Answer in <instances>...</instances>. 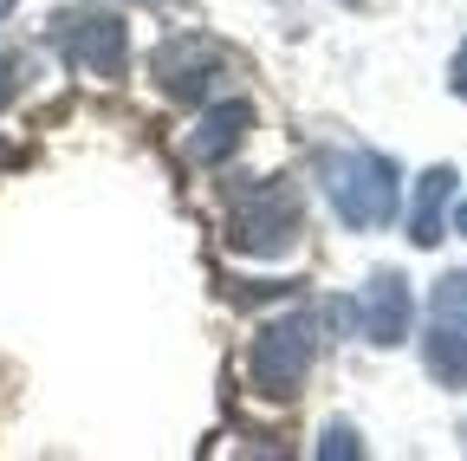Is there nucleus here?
<instances>
[{
    "label": "nucleus",
    "mask_w": 467,
    "mask_h": 461,
    "mask_svg": "<svg viewBox=\"0 0 467 461\" xmlns=\"http://www.w3.org/2000/svg\"><path fill=\"white\" fill-rule=\"evenodd\" d=\"M299 227H306V202L285 176H260L234 195L227 208V247L234 254H254V260H279L299 247Z\"/></svg>",
    "instance_id": "obj_1"
},
{
    "label": "nucleus",
    "mask_w": 467,
    "mask_h": 461,
    "mask_svg": "<svg viewBox=\"0 0 467 461\" xmlns=\"http://www.w3.org/2000/svg\"><path fill=\"white\" fill-rule=\"evenodd\" d=\"M318 183H325L337 221L358 227V235H370V227H383L396 215V162L377 150H325Z\"/></svg>",
    "instance_id": "obj_2"
},
{
    "label": "nucleus",
    "mask_w": 467,
    "mask_h": 461,
    "mask_svg": "<svg viewBox=\"0 0 467 461\" xmlns=\"http://www.w3.org/2000/svg\"><path fill=\"white\" fill-rule=\"evenodd\" d=\"M46 39L58 46V59L91 72V79H117L130 66V33L110 7H66L46 20Z\"/></svg>",
    "instance_id": "obj_3"
},
{
    "label": "nucleus",
    "mask_w": 467,
    "mask_h": 461,
    "mask_svg": "<svg viewBox=\"0 0 467 461\" xmlns=\"http://www.w3.org/2000/svg\"><path fill=\"white\" fill-rule=\"evenodd\" d=\"M312 331H318V312L312 319H273V325H260L254 351H247V371H254L260 396H273V403L299 396V383L312 371V344H318Z\"/></svg>",
    "instance_id": "obj_4"
},
{
    "label": "nucleus",
    "mask_w": 467,
    "mask_h": 461,
    "mask_svg": "<svg viewBox=\"0 0 467 461\" xmlns=\"http://www.w3.org/2000/svg\"><path fill=\"white\" fill-rule=\"evenodd\" d=\"M221 72H227V52L208 39V33H182V39H169L156 46V85L169 98H182V104H202L221 91Z\"/></svg>",
    "instance_id": "obj_5"
},
{
    "label": "nucleus",
    "mask_w": 467,
    "mask_h": 461,
    "mask_svg": "<svg viewBox=\"0 0 467 461\" xmlns=\"http://www.w3.org/2000/svg\"><path fill=\"white\" fill-rule=\"evenodd\" d=\"M358 331L370 338V344H402L409 338V319H416V299H409V279L402 273H370L364 279V293H358Z\"/></svg>",
    "instance_id": "obj_6"
},
{
    "label": "nucleus",
    "mask_w": 467,
    "mask_h": 461,
    "mask_svg": "<svg viewBox=\"0 0 467 461\" xmlns=\"http://www.w3.org/2000/svg\"><path fill=\"white\" fill-rule=\"evenodd\" d=\"M247 131H254V104L227 98V104H214L208 118L182 137V156H189V162H227L234 150L247 143Z\"/></svg>",
    "instance_id": "obj_7"
},
{
    "label": "nucleus",
    "mask_w": 467,
    "mask_h": 461,
    "mask_svg": "<svg viewBox=\"0 0 467 461\" xmlns=\"http://www.w3.org/2000/svg\"><path fill=\"white\" fill-rule=\"evenodd\" d=\"M448 202H454V169L435 162L429 176L416 183V208H409V241H416V247H435V241H441V215H448Z\"/></svg>",
    "instance_id": "obj_8"
},
{
    "label": "nucleus",
    "mask_w": 467,
    "mask_h": 461,
    "mask_svg": "<svg viewBox=\"0 0 467 461\" xmlns=\"http://www.w3.org/2000/svg\"><path fill=\"white\" fill-rule=\"evenodd\" d=\"M422 364H429V377L441 390H467V331L435 319V331L422 338Z\"/></svg>",
    "instance_id": "obj_9"
},
{
    "label": "nucleus",
    "mask_w": 467,
    "mask_h": 461,
    "mask_svg": "<svg viewBox=\"0 0 467 461\" xmlns=\"http://www.w3.org/2000/svg\"><path fill=\"white\" fill-rule=\"evenodd\" d=\"M435 319L467 331V273H448V279H435Z\"/></svg>",
    "instance_id": "obj_10"
},
{
    "label": "nucleus",
    "mask_w": 467,
    "mask_h": 461,
    "mask_svg": "<svg viewBox=\"0 0 467 461\" xmlns=\"http://www.w3.org/2000/svg\"><path fill=\"white\" fill-rule=\"evenodd\" d=\"M318 455H325V461H358L364 442H358V429H350V423H331V429L318 435Z\"/></svg>",
    "instance_id": "obj_11"
},
{
    "label": "nucleus",
    "mask_w": 467,
    "mask_h": 461,
    "mask_svg": "<svg viewBox=\"0 0 467 461\" xmlns=\"http://www.w3.org/2000/svg\"><path fill=\"white\" fill-rule=\"evenodd\" d=\"M448 85H454V98H467V39H461V52H454V66H448Z\"/></svg>",
    "instance_id": "obj_12"
},
{
    "label": "nucleus",
    "mask_w": 467,
    "mask_h": 461,
    "mask_svg": "<svg viewBox=\"0 0 467 461\" xmlns=\"http://www.w3.org/2000/svg\"><path fill=\"white\" fill-rule=\"evenodd\" d=\"M20 85H14V59H7V52H0V110H7V98H14Z\"/></svg>",
    "instance_id": "obj_13"
},
{
    "label": "nucleus",
    "mask_w": 467,
    "mask_h": 461,
    "mask_svg": "<svg viewBox=\"0 0 467 461\" xmlns=\"http://www.w3.org/2000/svg\"><path fill=\"white\" fill-rule=\"evenodd\" d=\"M137 7H156V14L169 7V14H182V7H189V0H137Z\"/></svg>",
    "instance_id": "obj_14"
},
{
    "label": "nucleus",
    "mask_w": 467,
    "mask_h": 461,
    "mask_svg": "<svg viewBox=\"0 0 467 461\" xmlns=\"http://www.w3.org/2000/svg\"><path fill=\"white\" fill-rule=\"evenodd\" d=\"M454 227H461V235H467V202H461V215H454Z\"/></svg>",
    "instance_id": "obj_15"
},
{
    "label": "nucleus",
    "mask_w": 467,
    "mask_h": 461,
    "mask_svg": "<svg viewBox=\"0 0 467 461\" xmlns=\"http://www.w3.org/2000/svg\"><path fill=\"white\" fill-rule=\"evenodd\" d=\"M7 14H14V0H0V20H7Z\"/></svg>",
    "instance_id": "obj_16"
},
{
    "label": "nucleus",
    "mask_w": 467,
    "mask_h": 461,
    "mask_svg": "<svg viewBox=\"0 0 467 461\" xmlns=\"http://www.w3.org/2000/svg\"><path fill=\"white\" fill-rule=\"evenodd\" d=\"M344 7H364V0H344Z\"/></svg>",
    "instance_id": "obj_17"
}]
</instances>
